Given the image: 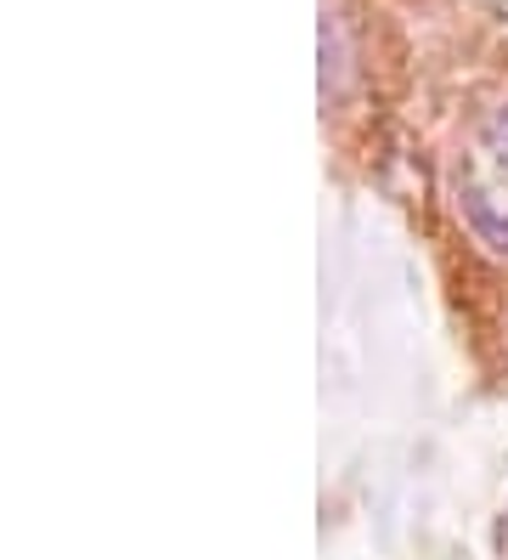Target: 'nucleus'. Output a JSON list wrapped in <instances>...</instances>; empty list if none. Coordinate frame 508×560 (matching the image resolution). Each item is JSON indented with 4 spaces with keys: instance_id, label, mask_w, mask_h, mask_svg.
<instances>
[{
    "instance_id": "obj_2",
    "label": "nucleus",
    "mask_w": 508,
    "mask_h": 560,
    "mask_svg": "<svg viewBox=\"0 0 508 560\" xmlns=\"http://www.w3.org/2000/svg\"><path fill=\"white\" fill-rule=\"evenodd\" d=\"M481 148H486V159L497 164V171L508 176V103L486 114V125H481Z\"/></svg>"
},
{
    "instance_id": "obj_1",
    "label": "nucleus",
    "mask_w": 508,
    "mask_h": 560,
    "mask_svg": "<svg viewBox=\"0 0 508 560\" xmlns=\"http://www.w3.org/2000/svg\"><path fill=\"white\" fill-rule=\"evenodd\" d=\"M345 69H351V51H345V23L333 12H322V96L345 91Z\"/></svg>"
}]
</instances>
